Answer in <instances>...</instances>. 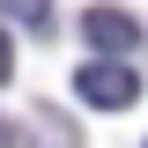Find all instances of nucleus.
Instances as JSON below:
<instances>
[{"label":"nucleus","mask_w":148,"mask_h":148,"mask_svg":"<svg viewBox=\"0 0 148 148\" xmlns=\"http://www.w3.org/2000/svg\"><path fill=\"white\" fill-rule=\"evenodd\" d=\"M74 96L96 104V111H126V104H141V74L126 59H82L74 67Z\"/></svg>","instance_id":"1"},{"label":"nucleus","mask_w":148,"mask_h":148,"mask_svg":"<svg viewBox=\"0 0 148 148\" xmlns=\"http://www.w3.org/2000/svg\"><path fill=\"white\" fill-rule=\"evenodd\" d=\"M82 45H96V59H126L133 45H141V22L126 15V8H89V15H82Z\"/></svg>","instance_id":"2"},{"label":"nucleus","mask_w":148,"mask_h":148,"mask_svg":"<svg viewBox=\"0 0 148 148\" xmlns=\"http://www.w3.org/2000/svg\"><path fill=\"white\" fill-rule=\"evenodd\" d=\"M0 8H8V15H15L22 30H37V37L52 30V0H0Z\"/></svg>","instance_id":"3"},{"label":"nucleus","mask_w":148,"mask_h":148,"mask_svg":"<svg viewBox=\"0 0 148 148\" xmlns=\"http://www.w3.org/2000/svg\"><path fill=\"white\" fill-rule=\"evenodd\" d=\"M30 148H74V133L59 126V111H37V133H30Z\"/></svg>","instance_id":"4"},{"label":"nucleus","mask_w":148,"mask_h":148,"mask_svg":"<svg viewBox=\"0 0 148 148\" xmlns=\"http://www.w3.org/2000/svg\"><path fill=\"white\" fill-rule=\"evenodd\" d=\"M15 74V52H8V30H0V82Z\"/></svg>","instance_id":"5"},{"label":"nucleus","mask_w":148,"mask_h":148,"mask_svg":"<svg viewBox=\"0 0 148 148\" xmlns=\"http://www.w3.org/2000/svg\"><path fill=\"white\" fill-rule=\"evenodd\" d=\"M0 148H15V133H8V126H0Z\"/></svg>","instance_id":"6"}]
</instances>
